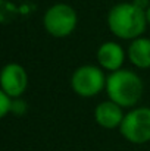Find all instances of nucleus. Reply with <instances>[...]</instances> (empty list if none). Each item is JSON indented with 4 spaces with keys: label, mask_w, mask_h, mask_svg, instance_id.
Listing matches in <instances>:
<instances>
[{
    "label": "nucleus",
    "mask_w": 150,
    "mask_h": 151,
    "mask_svg": "<svg viewBox=\"0 0 150 151\" xmlns=\"http://www.w3.org/2000/svg\"><path fill=\"white\" fill-rule=\"evenodd\" d=\"M107 27L110 32L121 40H134L141 37L147 27L146 10L131 3H118L107 13Z\"/></svg>",
    "instance_id": "1"
},
{
    "label": "nucleus",
    "mask_w": 150,
    "mask_h": 151,
    "mask_svg": "<svg viewBox=\"0 0 150 151\" xmlns=\"http://www.w3.org/2000/svg\"><path fill=\"white\" fill-rule=\"evenodd\" d=\"M106 93L109 100L115 101L121 107H133L143 96V82L137 73L119 69L107 76Z\"/></svg>",
    "instance_id": "2"
},
{
    "label": "nucleus",
    "mask_w": 150,
    "mask_h": 151,
    "mask_svg": "<svg viewBox=\"0 0 150 151\" xmlns=\"http://www.w3.org/2000/svg\"><path fill=\"white\" fill-rule=\"evenodd\" d=\"M78 16L72 6L66 3H56L44 12L43 25L50 35L56 38L68 37L77 28Z\"/></svg>",
    "instance_id": "3"
},
{
    "label": "nucleus",
    "mask_w": 150,
    "mask_h": 151,
    "mask_svg": "<svg viewBox=\"0 0 150 151\" xmlns=\"http://www.w3.org/2000/svg\"><path fill=\"white\" fill-rule=\"evenodd\" d=\"M122 137L133 144H146L150 141V109L137 107L124 116L119 126Z\"/></svg>",
    "instance_id": "4"
},
{
    "label": "nucleus",
    "mask_w": 150,
    "mask_h": 151,
    "mask_svg": "<svg viewBox=\"0 0 150 151\" xmlns=\"http://www.w3.org/2000/svg\"><path fill=\"white\" fill-rule=\"evenodd\" d=\"M106 79L107 78H104V73L100 68L93 65H84L74 72L71 78V87L75 94L88 99L97 96L106 88Z\"/></svg>",
    "instance_id": "5"
},
{
    "label": "nucleus",
    "mask_w": 150,
    "mask_h": 151,
    "mask_svg": "<svg viewBox=\"0 0 150 151\" xmlns=\"http://www.w3.org/2000/svg\"><path fill=\"white\" fill-rule=\"evenodd\" d=\"M0 85L1 91L9 94L12 99L21 97L28 85V76L25 69L19 63H7L1 70Z\"/></svg>",
    "instance_id": "6"
},
{
    "label": "nucleus",
    "mask_w": 150,
    "mask_h": 151,
    "mask_svg": "<svg viewBox=\"0 0 150 151\" xmlns=\"http://www.w3.org/2000/svg\"><path fill=\"white\" fill-rule=\"evenodd\" d=\"M124 116L125 114L122 113V107L112 100L103 101L94 109V119L104 129L119 128L124 120Z\"/></svg>",
    "instance_id": "7"
},
{
    "label": "nucleus",
    "mask_w": 150,
    "mask_h": 151,
    "mask_svg": "<svg viewBox=\"0 0 150 151\" xmlns=\"http://www.w3.org/2000/svg\"><path fill=\"white\" fill-rule=\"evenodd\" d=\"M124 60H125V53L118 43L106 41L97 50V62L101 69L110 72L119 70L124 65Z\"/></svg>",
    "instance_id": "8"
},
{
    "label": "nucleus",
    "mask_w": 150,
    "mask_h": 151,
    "mask_svg": "<svg viewBox=\"0 0 150 151\" xmlns=\"http://www.w3.org/2000/svg\"><path fill=\"white\" fill-rule=\"evenodd\" d=\"M128 57L130 62L140 68V69H149L150 68V38L138 37L134 38L128 47Z\"/></svg>",
    "instance_id": "9"
},
{
    "label": "nucleus",
    "mask_w": 150,
    "mask_h": 151,
    "mask_svg": "<svg viewBox=\"0 0 150 151\" xmlns=\"http://www.w3.org/2000/svg\"><path fill=\"white\" fill-rule=\"evenodd\" d=\"M13 99L6 94L4 91H0V116L4 117L10 110H12V104H13Z\"/></svg>",
    "instance_id": "10"
},
{
    "label": "nucleus",
    "mask_w": 150,
    "mask_h": 151,
    "mask_svg": "<svg viewBox=\"0 0 150 151\" xmlns=\"http://www.w3.org/2000/svg\"><path fill=\"white\" fill-rule=\"evenodd\" d=\"M133 3L143 10H147V7L150 6V0H133Z\"/></svg>",
    "instance_id": "11"
},
{
    "label": "nucleus",
    "mask_w": 150,
    "mask_h": 151,
    "mask_svg": "<svg viewBox=\"0 0 150 151\" xmlns=\"http://www.w3.org/2000/svg\"><path fill=\"white\" fill-rule=\"evenodd\" d=\"M146 18H147V24L150 25V6L147 7V10H146Z\"/></svg>",
    "instance_id": "12"
}]
</instances>
